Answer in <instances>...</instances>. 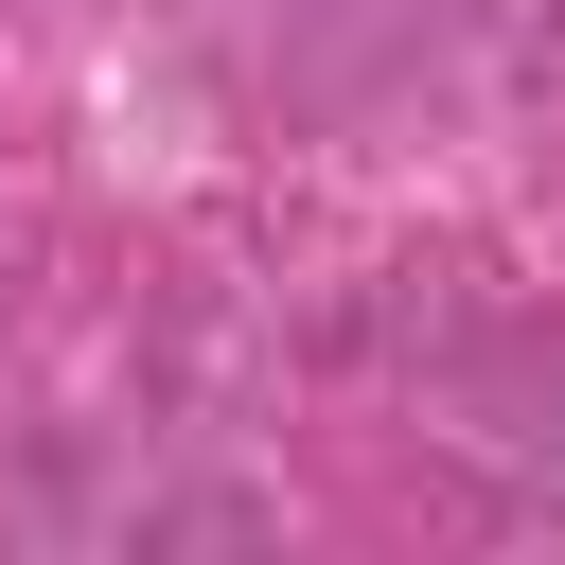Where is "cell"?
Instances as JSON below:
<instances>
[]
</instances>
